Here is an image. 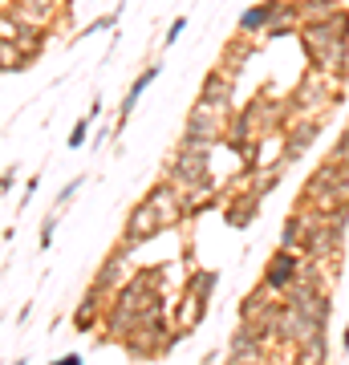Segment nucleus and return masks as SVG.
I'll return each instance as SVG.
<instances>
[{"instance_id":"1","label":"nucleus","mask_w":349,"mask_h":365,"mask_svg":"<svg viewBox=\"0 0 349 365\" xmlns=\"http://www.w3.org/2000/svg\"><path fill=\"white\" fill-rule=\"evenodd\" d=\"M300 252H293V248H276L272 252V260H268V268H264V288L268 292H285L293 280H297V272H300Z\"/></svg>"},{"instance_id":"2","label":"nucleus","mask_w":349,"mask_h":365,"mask_svg":"<svg viewBox=\"0 0 349 365\" xmlns=\"http://www.w3.org/2000/svg\"><path fill=\"white\" fill-rule=\"evenodd\" d=\"M321 134V118L317 114H297V122L288 126V134H285V155H280V163H297L305 150L313 146V138Z\"/></svg>"},{"instance_id":"3","label":"nucleus","mask_w":349,"mask_h":365,"mask_svg":"<svg viewBox=\"0 0 349 365\" xmlns=\"http://www.w3.org/2000/svg\"><path fill=\"white\" fill-rule=\"evenodd\" d=\"M163 227H167L163 215H158V211L143 199L138 207L130 211V220H126V248H138V244H146V240H155Z\"/></svg>"},{"instance_id":"4","label":"nucleus","mask_w":349,"mask_h":365,"mask_svg":"<svg viewBox=\"0 0 349 365\" xmlns=\"http://www.w3.org/2000/svg\"><path fill=\"white\" fill-rule=\"evenodd\" d=\"M232 98H236V78L232 73H223V69L207 73L203 90H199V102L216 106V110H223V114H232Z\"/></svg>"},{"instance_id":"5","label":"nucleus","mask_w":349,"mask_h":365,"mask_svg":"<svg viewBox=\"0 0 349 365\" xmlns=\"http://www.w3.org/2000/svg\"><path fill=\"white\" fill-rule=\"evenodd\" d=\"M280 4H285V0H260V4H252V9L240 16V33H244V37H256V33H264V29L276 21Z\"/></svg>"},{"instance_id":"6","label":"nucleus","mask_w":349,"mask_h":365,"mask_svg":"<svg viewBox=\"0 0 349 365\" xmlns=\"http://www.w3.org/2000/svg\"><path fill=\"white\" fill-rule=\"evenodd\" d=\"M256 211H260V195L248 187V195H240V199H232V203H228L223 220L232 223V227H248V223L256 220Z\"/></svg>"},{"instance_id":"7","label":"nucleus","mask_w":349,"mask_h":365,"mask_svg":"<svg viewBox=\"0 0 349 365\" xmlns=\"http://www.w3.org/2000/svg\"><path fill=\"white\" fill-rule=\"evenodd\" d=\"M337 9V0H300V25H329Z\"/></svg>"},{"instance_id":"8","label":"nucleus","mask_w":349,"mask_h":365,"mask_svg":"<svg viewBox=\"0 0 349 365\" xmlns=\"http://www.w3.org/2000/svg\"><path fill=\"white\" fill-rule=\"evenodd\" d=\"M252 53H256V45H252V41H248V37L232 41V45L223 49V66L232 69V78H236V73H240V69L248 66V57H252ZM228 69H223V73H228Z\"/></svg>"},{"instance_id":"9","label":"nucleus","mask_w":349,"mask_h":365,"mask_svg":"<svg viewBox=\"0 0 349 365\" xmlns=\"http://www.w3.org/2000/svg\"><path fill=\"white\" fill-rule=\"evenodd\" d=\"M158 78V66H151L143 73V78L134 81V86H130V93H126V102H122V118H118V126H126V118H130V110H134V106H138V98H143L146 93V86H151V81Z\"/></svg>"},{"instance_id":"10","label":"nucleus","mask_w":349,"mask_h":365,"mask_svg":"<svg viewBox=\"0 0 349 365\" xmlns=\"http://www.w3.org/2000/svg\"><path fill=\"white\" fill-rule=\"evenodd\" d=\"M325 357H329V341L325 337H313L305 345H297V365H325Z\"/></svg>"},{"instance_id":"11","label":"nucleus","mask_w":349,"mask_h":365,"mask_svg":"<svg viewBox=\"0 0 349 365\" xmlns=\"http://www.w3.org/2000/svg\"><path fill=\"white\" fill-rule=\"evenodd\" d=\"M280 170H285V163H276V167H268V170H256V179H252V191H256L260 199L268 195V191H276V187H280Z\"/></svg>"},{"instance_id":"12","label":"nucleus","mask_w":349,"mask_h":365,"mask_svg":"<svg viewBox=\"0 0 349 365\" xmlns=\"http://www.w3.org/2000/svg\"><path fill=\"white\" fill-rule=\"evenodd\" d=\"M216 280H220L216 272H195V276H191V292H195L199 300H207V297H211V288H216Z\"/></svg>"},{"instance_id":"13","label":"nucleus","mask_w":349,"mask_h":365,"mask_svg":"<svg viewBox=\"0 0 349 365\" xmlns=\"http://www.w3.org/2000/svg\"><path fill=\"white\" fill-rule=\"evenodd\" d=\"M0 66H4V69H21V66H25V57L13 49V41H4V45H0Z\"/></svg>"},{"instance_id":"14","label":"nucleus","mask_w":349,"mask_h":365,"mask_svg":"<svg viewBox=\"0 0 349 365\" xmlns=\"http://www.w3.org/2000/svg\"><path fill=\"white\" fill-rule=\"evenodd\" d=\"M329 163H349V126L341 130V138L333 143V150H329Z\"/></svg>"},{"instance_id":"15","label":"nucleus","mask_w":349,"mask_h":365,"mask_svg":"<svg viewBox=\"0 0 349 365\" xmlns=\"http://www.w3.org/2000/svg\"><path fill=\"white\" fill-rule=\"evenodd\" d=\"M329 29H333L337 37H345V41H349V9H337V13L329 16Z\"/></svg>"},{"instance_id":"16","label":"nucleus","mask_w":349,"mask_h":365,"mask_svg":"<svg viewBox=\"0 0 349 365\" xmlns=\"http://www.w3.org/2000/svg\"><path fill=\"white\" fill-rule=\"evenodd\" d=\"M86 134H90V118L74 126V134H69V146H81V143H86Z\"/></svg>"},{"instance_id":"17","label":"nucleus","mask_w":349,"mask_h":365,"mask_svg":"<svg viewBox=\"0 0 349 365\" xmlns=\"http://www.w3.org/2000/svg\"><path fill=\"white\" fill-rule=\"evenodd\" d=\"M183 29H187V16H179V21H175V25L167 29V45H175V41L183 37Z\"/></svg>"},{"instance_id":"18","label":"nucleus","mask_w":349,"mask_h":365,"mask_svg":"<svg viewBox=\"0 0 349 365\" xmlns=\"http://www.w3.org/2000/svg\"><path fill=\"white\" fill-rule=\"evenodd\" d=\"M57 365H81V357H78V353H74V357H61V361H57Z\"/></svg>"},{"instance_id":"19","label":"nucleus","mask_w":349,"mask_h":365,"mask_svg":"<svg viewBox=\"0 0 349 365\" xmlns=\"http://www.w3.org/2000/svg\"><path fill=\"white\" fill-rule=\"evenodd\" d=\"M341 341H345V349H349V325H345V337H341Z\"/></svg>"}]
</instances>
